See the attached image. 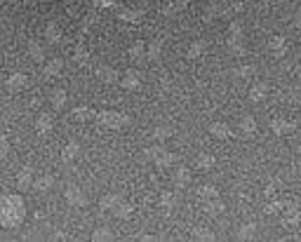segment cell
I'll return each mask as SVG.
<instances>
[{
  "mask_svg": "<svg viewBox=\"0 0 301 242\" xmlns=\"http://www.w3.org/2000/svg\"><path fill=\"white\" fill-rule=\"evenodd\" d=\"M33 181H35V170L31 165H24L17 174V186L19 191H28V188H33Z\"/></svg>",
  "mask_w": 301,
  "mask_h": 242,
  "instance_id": "obj_4",
  "label": "cell"
},
{
  "mask_svg": "<svg viewBox=\"0 0 301 242\" xmlns=\"http://www.w3.org/2000/svg\"><path fill=\"white\" fill-rule=\"evenodd\" d=\"M92 240H113V231L108 226H99V228L92 233Z\"/></svg>",
  "mask_w": 301,
  "mask_h": 242,
  "instance_id": "obj_13",
  "label": "cell"
},
{
  "mask_svg": "<svg viewBox=\"0 0 301 242\" xmlns=\"http://www.w3.org/2000/svg\"><path fill=\"white\" fill-rule=\"evenodd\" d=\"M64 71V61L62 59H50L43 64V76L45 78H57Z\"/></svg>",
  "mask_w": 301,
  "mask_h": 242,
  "instance_id": "obj_9",
  "label": "cell"
},
{
  "mask_svg": "<svg viewBox=\"0 0 301 242\" xmlns=\"http://www.w3.org/2000/svg\"><path fill=\"white\" fill-rule=\"evenodd\" d=\"M52 129H54V118H52V113H40L38 118H35V134L38 137H50Z\"/></svg>",
  "mask_w": 301,
  "mask_h": 242,
  "instance_id": "obj_3",
  "label": "cell"
},
{
  "mask_svg": "<svg viewBox=\"0 0 301 242\" xmlns=\"http://www.w3.org/2000/svg\"><path fill=\"white\" fill-rule=\"evenodd\" d=\"M28 54H31V59H33V61H40V64H45V47L40 43L31 40V43H28Z\"/></svg>",
  "mask_w": 301,
  "mask_h": 242,
  "instance_id": "obj_11",
  "label": "cell"
},
{
  "mask_svg": "<svg viewBox=\"0 0 301 242\" xmlns=\"http://www.w3.org/2000/svg\"><path fill=\"white\" fill-rule=\"evenodd\" d=\"M214 165H217V158H214L212 153H198L195 155V167L198 170H202V172H210V170H214Z\"/></svg>",
  "mask_w": 301,
  "mask_h": 242,
  "instance_id": "obj_8",
  "label": "cell"
},
{
  "mask_svg": "<svg viewBox=\"0 0 301 242\" xmlns=\"http://www.w3.org/2000/svg\"><path fill=\"white\" fill-rule=\"evenodd\" d=\"M26 221V202L17 193H7L0 198V226L3 228H19Z\"/></svg>",
  "mask_w": 301,
  "mask_h": 242,
  "instance_id": "obj_1",
  "label": "cell"
},
{
  "mask_svg": "<svg viewBox=\"0 0 301 242\" xmlns=\"http://www.w3.org/2000/svg\"><path fill=\"white\" fill-rule=\"evenodd\" d=\"M66 99H68V94H66V89H54L52 92V97H50V104H52V108H64L66 106Z\"/></svg>",
  "mask_w": 301,
  "mask_h": 242,
  "instance_id": "obj_10",
  "label": "cell"
},
{
  "mask_svg": "<svg viewBox=\"0 0 301 242\" xmlns=\"http://www.w3.org/2000/svg\"><path fill=\"white\" fill-rule=\"evenodd\" d=\"M12 151V143H10V137L7 134H0V160L7 158Z\"/></svg>",
  "mask_w": 301,
  "mask_h": 242,
  "instance_id": "obj_14",
  "label": "cell"
},
{
  "mask_svg": "<svg viewBox=\"0 0 301 242\" xmlns=\"http://www.w3.org/2000/svg\"><path fill=\"white\" fill-rule=\"evenodd\" d=\"M78 158H80V143L78 141L64 143V148H62V160L64 162H76Z\"/></svg>",
  "mask_w": 301,
  "mask_h": 242,
  "instance_id": "obj_7",
  "label": "cell"
},
{
  "mask_svg": "<svg viewBox=\"0 0 301 242\" xmlns=\"http://www.w3.org/2000/svg\"><path fill=\"white\" fill-rule=\"evenodd\" d=\"M0 78H3V66H0Z\"/></svg>",
  "mask_w": 301,
  "mask_h": 242,
  "instance_id": "obj_15",
  "label": "cell"
},
{
  "mask_svg": "<svg viewBox=\"0 0 301 242\" xmlns=\"http://www.w3.org/2000/svg\"><path fill=\"white\" fill-rule=\"evenodd\" d=\"M54 186H57L54 174H50V172H45V174H35L33 191H38V193H50Z\"/></svg>",
  "mask_w": 301,
  "mask_h": 242,
  "instance_id": "obj_5",
  "label": "cell"
},
{
  "mask_svg": "<svg viewBox=\"0 0 301 242\" xmlns=\"http://www.w3.org/2000/svg\"><path fill=\"white\" fill-rule=\"evenodd\" d=\"M45 40L47 43H62V28L57 26V24H47V28H45Z\"/></svg>",
  "mask_w": 301,
  "mask_h": 242,
  "instance_id": "obj_12",
  "label": "cell"
},
{
  "mask_svg": "<svg viewBox=\"0 0 301 242\" xmlns=\"http://www.w3.org/2000/svg\"><path fill=\"white\" fill-rule=\"evenodd\" d=\"M26 85H28V76H26V73H12V76L5 80V87L10 89V92H22Z\"/></svg>",
  "mask_w": 301,
  "mask_h": 242,
  "instance_id": "obj_6",
  "label": "cell"
},
{
  "mask_svg": "<svg viewBox=\"0 0 301 242\" xmlns=\"http://www.w3.org/2000/svg\"><path fill=\"white\" fill-rule=\"evenodd\" d=\"M64 200H66L68 207H76V209L87 207V202H89L87 193H85L80 186H68L66 191H64Z\"/></svg>",
  "mask_w": 301,
  "mask_h": 242,
  "instance_id": "obj_2",
  "label": "cell"
}]
</instances>
